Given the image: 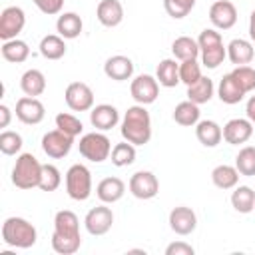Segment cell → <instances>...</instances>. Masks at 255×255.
I'll return each instance as SVG.
<instances>
[{
    "label": "cell",
    "instance_id": "44",
    "mask_svg": "<svg viewBox=\"0 0 255 255\" xmlns=\"http://www.w3.org/2000/svg\"><path fill=\"white\" fill-rule=\"evenodd\" d=\"M195 249L185 241H175L165 247V255H193Z\"/></svg>",
    "mask_w": 255,
    "mask_h": 255
},
{
    "label": "cell",
    "instance_id": "41",
    "mask_svg": "<svg viewBox=\"0 0 255 255\" xmlns=\"http://www.w3.org/2000/svg\"><path fill=\"white\" fill-rule=\"evenodd\" d=\"M199 78H201V66H199L197 58H195V60H183V62L179 64V80H181L185 86L195 84Z\"/></svg>",
    "mask_w": 255,
    "mask_h": 255
},
{
    "label": "cell",
    "instance_id": "4",
    "mask_svg": "<svg viewBox=\"0 0 255 255\" xmlns=\"http://www.w3.org/2000/svg\"><path fill=\"white\" fill-rule=\"evenodd\" d=\"M197 44H199V54H201V64L209 70H215L219 64H223L225 56H227V48L223 46V40H221V34L213 28H205L199 38H197Z\"/></svg>",
    "mask_w": 255,
    "mask_h": 255
},
{
    "label": "cell",
    "instance_id": "25",
    "mask_svg": "<svg viewBox=\"0 0 255 255\" xmlns=\"http://www.w3.org/2000/svg\"><path fill=\"white\" fill-rule=\"evenodd\" d=\"M82 28H84L82 18H80L76 12H64V14H60L58 20H56V30H58V34H60L64 40H74V38H78V36L82 34Z\"/></svg>",
    "mask_w": 255,
    "mask_h": 255
},
{
    "label": "cell",
    "instance_id": "23",
    "mask_svg": "<svg viewBox=\"0 0 255 255\" xmlns=\"http://www.w3.org/2000/svg\"><path fill=\"white\" fill-rule=\"evenodd\" d=\"M217 96H219V100H221L223 104L233 106V104H239V102L243 100L245 90L239 86V82L235 80V76L229 72V74H225V76L221 78L219 88H217Z\"/></svg>",
    "mask_w": 255,
    "mask_h": 255
},
{
    "label": "cell",
    "instance_id": "15",
    "mask_svg": "<svg viewBox=\"0 0 255 255\" xmlns=\"http://www.w3.org/2000/svg\"><path fill=\"white\" fill-rule=\"evenodd\" d=\"M209 20L217 30H229L237 22V8L229 0H217L209 8Z\"/></svg>",
    "mask_w": 255,
    "mask_h": 255
},
{
    "label": "cell",
    "instance_id": "1",
    "mask_svg": "<svg viewBox=\"0 0 255 255\" xmlns=\"http://www.w3.org/2000/svg\"><path fill=\"white\" fill-rule=\"evenodd\" d=\"M82 245L80 237V219L74 211L62 209L54 215V233L52 249L60 255H74Z\"/></svg>",
    "mask_w": 255,
    "mask_h": 255
},
{
    "label": "cell",
    "instance_id": "42",
    "mask_svg": "<svg viewBox=\"0 0 255 255\" xmlns=\"http://www.w3.org/2000/svg\"><path fill=\"white\" fill-rule=\"evenodd\" d=\"M231 74L235 76V80L239 82V86L245 90V94H249V92L255 90V70L251 66H237Z\"/></svg>",
    "mask_w": 255,
    "mask_h": 255
},
{
    "label": "cell",
    "instance_id": "36",
    "mask_svg": "<svg viewBox=\"0 0 255 255\" xmlns=\"http://www.w3.org/2000/svg\"><path fill=\"white\" fill-rule=\"evenodd\" d=\"M62 183V175H60V169L52 163H42V177H40V189L42 191H56Z\"/></svg>",
    "mask_w": 255,
    "mask_h": 255
},
{
    "label": "cell",
    "instance_id": "7",
    "mask_svg": "<svg viewBox=\"0 0 255 255\" xmlns=\"http://www.w3.org/2000/svg\"><path fill=\"white\" fill-rule=\"evenodd\" d=\"M78 147H80V153L94 163H102L112 155V141L106 133H100V131L82 135Z\"/></svg>",
    "mask_w": 255,
    "mask_h": 255
},
{
    "label": "cell",
    "instance_id": "20",
    "mask_svg": "<svg viewBox=\"0 0 255 255\" xmlns=\"http://www.w3.org/2000/svg\"><path fill=\"white\" fill-rule=\"evenodd\" d=\"M96 16L102 26L114 28L124 20V6L120 0H100L96 8Z\"/></svg>",
    "mask_w": 255,
    "mask_h": 255
},
{
    "label": "cell",
    "instance_id": "3",
    "mask_svg": "<svg viewBox=\"0 0 255 255\" xmlns=\"http://www.w3.org/2000/svg\"><path fill=\"white\" fill-rule=\"evenodd\" d=\"M36 227L24 217H8L2 223V241L16 249H28L36 243Z\"/></svg>",
    "mask_w": 255,
    "mask_h": 255
},
{
    "label": "cell",
    "instance_id": "30",
    "mask_svg": "<svg viewBox=\"0 0 255 255\" xmlns=\"http://www.w3.org/2000/svg\"><path fill=\"white\" fill-rule=\"evenodd\" d=\"M28 56H30V48H28V44L24 40L14 38V40H6L2 44V58L6 62L22 64V62L28 60Z\"/></svg>",
    "mask_w": 255,
    "mask_h": 255
},
{
    "label": "cell",
    "instance_id": "17",
    "mask_svg": "<svg viewBox=\"0 0 255 255\" xmlns=\"http://www.w3.org/2000/svg\"><path fill=\"white\" fill-rule=\"evenodd\" d=\"M253 135V122L245 118H233L223 126V139L231 145L245 143Z\"/></svg>",
    "mask_w": 255,
    "mask_h": 255
},
{
    "label": "cell",
    "instance_id": "9",
    "mask_svg": "<svg viewBox=\"0 0 255 255\" xmlns=\"http://www.w3.org/2000/svg\"><path fill=\"white\" fill-rule=\"evenodd\" d=\"M129 92H131V98L137 104L147 106V104H153L157 100V96H159V82L153 76H149V74H141V76L131 80Z\"/></svg>",
    "mask_w": 255,
    "mask_h": 255
},
{
    "label": "cell",
    "instance_id": "22",
    "mask_svg": "<svg viewBox=\"0 0 255 255\" xmlns=\"http://www.w3.org/2000/svg\"><path fill=\"white\" fill-rule=\"evenodd\" d=\"M227 58L235 66H247L255 58V48H253V44L249 40L235 38V40H231L227 44Z\"/></svg>",
    "mask_w": 255,
    "mask_h": 255
},
{
    "label": "cell",
    "instance_id": "8",
    "mask_svg": "<svg viewBox=\"0 0 255 255\" xmlns=\"http://www.w3.org/2000/svg\"><path fill=\"white\" fill-rule=\"evenodd\" d=\"M72 143H74V137L56 128V129L44 133V137H42V151L48 157H52V159H62V157H66L70 153Z\"/></svg>",
    "mask_w": 255,
    "mask_h": 255
},
{
    "label": "cell",
    "instance_id": "38",
    "mask_svg": "<svg viewBox=\"0 0 255 255\" xmlns=\"http://www.w3.org/2000/svg\"><path fill=\"white\" fill-rule=\"evenodd\" d=\"M56 128H58V129H62V131H66V133H68V135H72V137L80 135V133H82V129H84L82 122H80L76 116L66 114V112H60V114L56 116Z\"/></svg>",
    "mask_w": 255,
    "mask_h": 255
},
{
    "label": "cell",
    "instance_id": "34",
    "mask_svg": "<svg viewBox=\"0 0 255 255\" xmlns=\"http://www.w3.org/2000/svg\"><path fill=\"white\" fill-rule=\"evenodd\" d=\"M199 114H201V112H199V106L187 100V102H179V104L175 106V110H173V120H175V124L189 128V126H195V124L199 122Z\"/></svg>",
    "mask_w": 255,
    "mask_h": 255
},
{
    "label": "cell",
    "instance_id": "11",
    "mask_svg": "<svg viewBox=\"0 0 255 255\" xmlns=\"http://www.w3.org/2000/svg\"><path fill=\"white\" fill-rule=\"evenodd\" d=\"M26 24V14L20 6H8L2 10L0 14V38L6 40H14L22 28Z\"/></svg>",
    "mask_w": 255,
    "mask_h": 255
},
{
    "label": "cell",
    "instance_id": "45",
    "mask_svg": "<svg viewBox=\"0 0 255 255\" xmlns=\"http://www.w3.org/2000/svg\"><path fill=\"white\" fill-rule=\"evenodd\" d=\"M10 120H12L10 108L2 104V106H0V128H8V126H10Z\"/></svg>",
    "mask_w": 255,
    "mask_h": 255
},
{
    "label": "cell",
    "instance_id": "2",
    "mask_svg": "<svg viewBox=\"0 0 255 255\" xmlns=\"http://www.w3.org/2000/svg\"><path fill=\"white\" fill-rule=\"evenodd\" d=\"M122 137L133 145H145L151 139V118L145 106L137 104L126 110L122 120Z\"/></svg>",
    "mask_w": 255,
    "mask_h": 255
},
{
    "label": "cell",
    "instance_id": "47",
    "mask_svg": "<svg viewBox=\"0 0 255 255\" xmlns=\"http://www.w3.org/2000/svg\"><path fill=\"white\" fill-rule=\"evenodd\" d=\"M249 36H251V40L255 42V10H253L251 16H249Z\"/></svg>",
    "mask_w": 255,
    "mask_h": 255
},
{
    "label": "cell",
    "instance_id": "24",
    "mask_svg": "<svg viewBox=\"0 0 255 255\" xmlns=\"http://www.w3.org/2000/svg\"><path fill=\"white\" fill-rule=\"evenodd\" d=\"M195 135L201 145L205 147H215L223 139V129L217 122L213 120H201L195 124Z\"/></svg>",
    "mask_w": 255,
    "mask_h": 255
},
{
    "label": "cell",
    "instance_id": "32",
    "mask_svg": "<svg viewBox=\"0 0 255 255\" xmlns=\"http://www.w3.org/2000/svg\"><path fill=\"white\" fill-rule=\"evenodd\" d=\"M171 52H173V56L179 62H183V60H195L199 56V44H197V40H193L189 36H179V38L173 40Z\"/></svg>",
    "mask_w": 255,
    "mask_h": 255
},
{
    "label": "cell",
    "instance_id": "29",
    "mask_svg": "<svg viewBox=\"0 0 255 255\" xmlns=\"http://www.w3.org/2000/svg\"><path fill=\"white\" fill-rule=\"evenodd\" d=\"M239 175H241V173L237 171L235 165L223 163V165H217V167L211 171V181H213V185L219 187V189H233V187L237 185V181H239Z\"/></svg>",
    "mask_w": 255,
    "mask_h": 255
},
{
    "label": "cell",
    "instance_id": "6",
    "mask_svg": "<svg viewBox=\"0 0 255 255\" xmlns=\"http://www.w3.org/2000/svg\"><path fill=\"white\" fill-rule=\"evenodd\" d=\"M66 191L74 201H86L92 195V173L86 165L74 163L66 171Z\"/></svg>",
    "mask_w": 255,
    "mask_h": 255
},
{
    "label": "cell",
    "instance_id": "5",
    "mask_svg": "<svg viewBox=\"0 0 255 255\" xmlns=\"http://www.w3.org/2000/svg\"><path fill=\"white\" fill-rule=\"evenodd\" d=\"M40 177L42 163L32 153H20L12 169V183L18 189H32L40 185Z\"/></svg>",
    "mask_w": 255,
    "mask_h": 255
},
{
    "label": "cell",
    "instance_id": "16",
    "mask_svg": "<svg viewBox=\"0 0 255 255\" xmlns=\"http://www.w3.org/2000/svg\"><path fill=\"white\" fill-rule=\"evenodd\" d=\"M169 227L177 235H189L197 227V215L191 207L179 205L169 211Z\"/></svg>",
    "mask_w": 255,
    "mask_h": 255
},
{
    "label": "cell",
    "instance_id": "12",
    "mask_svg": "<svg viewBox=\"0 0 255 255\" xmlns=\"http://www.w3.org/2000/svg\"><path fill=\"white\" fill-rule=\"evenodd\" d=\"M129 191L137 199H151L159 193V181L151 171H135L129 177Z\"/></svg>",
    "mask_w": 255,
    "mask_h": 255
},
{
    "label": "cell",
    "instance_id": "13",
    "mask_svg": "<svg viewBox=\"0 0 255 255\" xmlns=\"http://www.w3.org/2000/svg\"><path fill=\"white\" fill-rule=\"evenodd\" d=\"M84 223H86V229H88L90 235L100 237V235H106L112 229V225H114V213H112L110 207L98 205V207H92L86 213Z\"/></svg>",
    "mask_w": 255,
    "mask_h": 255
},
{
    "label": "cell",
    "instance_id": "39",
    "mask_svg": "<svg viewBox=\"0 0 255 255\" xmlns=\"http://www.w3.org/2000/svg\"><path fill=\"white\" fill-rule=\"evenodd\" d=\"M22 149V135L10 129H4L0 133V151L4 155H16Z\"/></svg>",
    "mask_w": 255,
    "mask_h": 255
},
{
    "label": "cell",
    "instance_id": "35",
    "mask_svg": "<svg viewBox=\"0 0 255 255\" xmlns=\"http://www.w3.org/2000/svg\"><path fill=\"white\" fill-rule=\"evenodd\" d=\"M135 161V145L129 143V141H122V143H116L112 147V163L116 167H126V165H131Z\"/></svg>",
    "mask_w": 255,
    "mask_h": 255
},
{
    "label": "cell",
    "instance_id": "28",
    "mask_svg": "<svg viewBox=\"0 0 255 255\" xmlns=\"http://www.w3.org/2000/svg\"><path fill=\"white\" fill-rule=\"evenodd\" d=\"M213 90H215V88H213L211 78L201 76L195 84L187 86V100H189V102H193V104H197V106L207 104V102L213 98Z\"/></svg>",
    "mask_w": 255,
    "mask_h": 255
},
{
    "label": "cell",
    "instance_id": "43",
    "mask_svg": "<svg viewBox=\"0 0 255 255\" xmlns=\"http://www.w3.org/2000/svg\"><path fill=\"white\" fill-rule=\"evenodd\" d=\"M40 12L48 14V16H54V14H60L62 6H64V0H32Z\"/></svg>",
    "mask_w": 255,
    "mask_h": 255
},
{
    "label": "cell",
    "instance_id": "33",
    "mask_svg": "<svg viewBox=\"0 0 255 255\" xmlns=\"http://www.w3.org/2000/svg\"><path fill=\"white\" fill-rule=\"evenodd\" d=\"M231 205L239 213H251L255 209V191L249 185H239L231 193Z\"/></svg>",
    "mask_w": 255,
    "mask_h": 255
},
{
    "label": "cell",
    "instance_id": "27",
    "mask_svg": "<svg viewBox=\"0 0 255 255\" xmlns=\"http://www.w3.org/2000/svg\"><path fill=\"white\" fill-rule=\"evenodd\" d=\"M20 88H22V92H24L26 96H32V98L42 96L44 90H46V78H44V74H42L40 70H36V68L26 70V72L22 74V78H20Z\"/></svg>",
    "mask_w": 255,
    "mask_h": 255
},
{
    "label": "cell",
    "instance_id": "14",
    "mask_svg": "<svg viewBox=\"0 0 255 255\" xmlns=\"http://www.w3.org/2000/svg\"><path fill=\"white\" fill-rule=\"evenodd\" d=\"M46 116V110H44V104L38 100V98H32V96H24L16 102V118L26 124V126H36L44 120Z\"/></svg>",
    "mask_w": 255,
    "mask_h": 255
},
{
    "label": "cell",
    "instance_id": "31",
    "mask_svg": "<svg viewBox=\"0 0 255 255\" xmlns=\"http://www.w3.org/2000/svg\"><path fill=\"white\" fill-rule=\"evenodd\" d=\"M40 54L46 60H60L66 54V42L60 34H48L40 40Z\"/></svg>",
    "mask_w": 255,
    "mask_h": 255
},
{
    "label": "cell",
    "instance_id": "18",
    "mask_svg": "<svg viewBox=\"0 0 255 255\" xmlns=\"http://www.w3.org/2000/svg\"><path fill=\"white\" fill-rule=\"evenodd\" d=\"M90 122H92V126H94L96 129L108 131V129H112V128L118 126V122H120V112H118L112 104H100V106L92 108V112H90Z\"/></svg>",
    "mask_w": 255,
    "mask_h": 255
},
{
    "label": "cell",
    "instance_id": "37",
    "mask_svg": "<svg viewBox=\"0 0 255 255\" xmlns=\"http://www.w3.org/2000/svg\"><path fill=\"white\" fill-rule=\"evenodd\" d=\"M235 167L241 175H255V147L253 145H247L243 149H239L237 157H235Z\"/></svg>",
    "mask_w": 255,
    "mask_h": 255
},
{
    "label": "cell",
    "instance_id": "10",
    "mask_svg": "<svg viewBox=\"0 0 255 255\" xmlns=\"http://www.w3.org/2000/svg\"><path fill=\"white\" fill-rule=\"evenodd\" d=\"M66 104L74 112H88L94 108V92L84 82H72L64 92Z\"/></svg>",
    "mask_w": 255,
    "mask_h": 255
},
{
    "label": "cell",
    "instance_id": "26",
    "mask_svg": "<svg viewBox=\"0 0 255 255\" xmlns=\"http://www.w3.org/2000/svg\"><path fill=\"white\" fill-rule=\"evenodd\" d=\"M155 80L163 88H175L181 82L179 80V64H175V60H171V58L161 60L155 70Z\"/></svg>",
    "mask_w": 255,
    "mask_h": 255
},
{
    "label": "cell",
    "instance_id": "40",
    "mask_svg": "<svg viewBox=\"0 0 255 255\" xmlns=\"http://www.w3.org/2000/svg\"><path fill=\"white\" fill-rule=\"evenodd\" d=\"M195 2L197 0H163V8H165V12L171 18L181 20V18H185L193 10Z\"/></svg>",
    "mask_w": 255,
    "mask_h": 255
},
{
    "label": "cell",
    "instance_id": "46",
    "mask_svg": "<svg viewBox=\"0 0 255 255\" xmlns=\"http://www.w3.org/2000/svg\"><path fill=\"white\" fill-rule=\"evenodd\" d=\"M245 112H247V120H251L255 124V96L249 98V102L245 106Z\"/></svg>",
    "mask_w": 255,
    "mask_h": 255
},
{
    "label": "cell",
    "instance_id": "21",
    "mask_svg": "<svg viewBox=\"0 0 255 255\" xmlns=\"http://www.w3.org/2000/svg\"><path fill=\"white\" fill-rule=\"evenodd\" d=\"M124 193H126V183L120 177H104L96 187V195L100 197L102 203H116L124 197Z\"/></svg>",
    "mask_w": 255,
    "mask_h": 255
},
{
    "label": "cell",
    "instance_id": "19",
    "mask_svg": "<svg viewBox=\"0 0 255 255\" xmlns=\"http://www.w3.org/2000/svg\"><path fill=\"white\" fill-rule=\"evenodd\" d=\"M104 72L110 80H116V82H124V80H129L133 76V62L128 58V56H112L106 60L104 64Z\"/></svg>",
    "mask_w": 255,
    "mask_h": 255
}]
</instances>
